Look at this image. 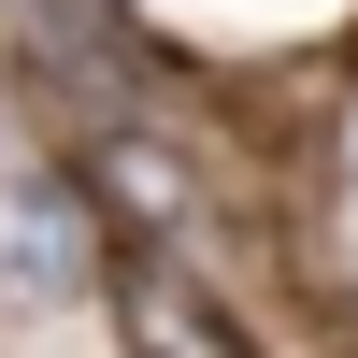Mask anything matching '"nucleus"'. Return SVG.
I'll return each mask as SVG.
<instances>
[{
    "label": "nucleus",
    "instance_id": "obj_2",
    "mask_svg": "<svg viewBox=\"0 0 358 358\" xmlns=\"http://www.w3.org/2000/svg\"><path fill=\"white\" fill-rule=\"evenodd\" d=\"M129 358H244V344L215 330V301H201V287L129 273Z\"/></svg>",
    "mask_w": 358,
    "mask_h": 358
},
{
    "label": "nucleus",
    "instance_id": "obj_1",
    "mask_svg": "<svg viewBox=\"0 0 358 358\" xmlns=\"http://www.w3.org/2000/svg\"><path fill=\"white\" fill-rule=\"evenodd\" d=\"M0 258H15V287H86V215H72V187H0Z\"/></svg>",
    "mask_w": 358,
    "mask_h": 358
},
{
    "label": "nucleus",
    "instance_id": "obj_3",
    "mask_svg": "<svg viewBox=\"0 0 358 358\" xmlns=\"http://www.w3.org/2000/svg\"><path fill=\"white\" fill-rule=\"evenodd\" d=\"M86 172H101V187H115V201H129V215H158V229H172V215H187V172H172V158H158V143H129V129H115V143H101V158H86Z\"/></svg>",
    "mask_w": 358,
    "mask_h": 358
}]
</instances>
